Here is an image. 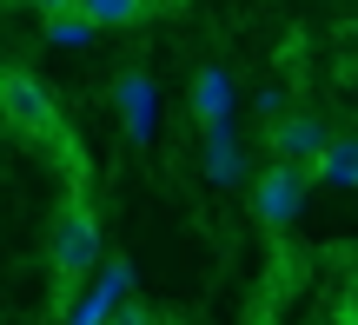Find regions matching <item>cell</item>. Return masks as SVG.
<instances>
[{
  "mask_svg": "<svg viewBox=\"0 0 358 325\" xmlns=\"http://www.w3.org/2000/svg\"><path fill=\"white\" fill-rule=\"evenodd\" d=\"M40 27H47L53 47H93V34H100L80 0H53V7H40Z\"/></svg>",
  "mask_w": 358,
  "mask_h": 325,
  "instance_id": "cell-8",
  "label": "cell"
},
{
  "mask_svg": "<svg viewBox=\"0 0 358 325\" xmlns=\"http://www.w3.org/2000/svg\"><path fill=\"white\" fill-rule=\"evenodd\" d=\"M120 305H133V299H113L106 286H87V292L73 299V312H66V325H113Z\"/></svg>",
  "mask_w": 358,
  "mask_h": 325,
  "instance_id": "cell-10",
  "label": "cell"
},
{
  "mask_svg": "<svg viewBox=\"0 0 358 325\" xmlns=\"http://www.w3.org/2000/svg\"><path fill=\"white\" fill-rule=\"evenodd\" d=\"M252 106H259V113L272 120V127H279V120L292 113V100H285V87H259V93H252Z\"/></svg>",
  "mask_w": 358,
  "mask_h": 325,
  "instance_id": "cell-13",
  "label": "cell"
},
{
  "mask_svg": "<svg viewBox=\"0 0 358 325\" xmlns=\"http://www.w3.org/2000/svg\"><path fill=\"white\" fill-rule=\"evenodd\" d=\"M133 279H140V273H133V259H106L93 286H106V292H113V299H133Z\"/></svg>",
  "mask_w": 358,
  "mask_h": 325,
  "instance_id": "cell-12",
  "label": "cell"
},
{
  "mask_svg": "<svg viewBox=\"0 0 358 325\" xmlns=\"http://www.w3.org/2000/svg\"><path fill=\"white\" fill-rule=\"evenodd\" d=\"M232 106H239V80H232L226 66H199L192 87H186V113L199 120V133H206V127H226Z\"/></svg>",
  "mask_w": 358,
  "mask_h": 325,
  "instance_id": "cell-5",
  "label": "cell"
},
{
  "mask_svg": "<svg viewBox=\"0 0 358 325\" xmlns=\"http://www.w3.org/2000/svg\"><path fill=\"white\" fill-rule=\"evenodd\" d=\"M0 113L20 133H60V106L34 73H0Z\"/></svg>",
  "mask_w": 358,
  "mask_h": 325,
  "instance_id": "cell-2",
  "label": "cell"
},
{
  "mask_svg": "<svg viewBox=\"0 0 358 325\" xmlns=\"http://www.w3.org/2000/svg\"><path fill=\"white\" fill-rule=\"evenodd\" d=\"M206 180L213 186H239L245 180V153H239V127H206Z\"/></svg>",
  "mask_w": 358,
  "mask_h": 325,
  "instance_id": "cell-7",
  "label": "cell"
},
{
  "mask_svg": "<svg viewBox=\"0 0 358 325\" xmlns=\"http://www.w3.org/2000/svg\"><path fill=\"white\" fill-rule=\"evenodd\" d=\"M338 325H358V292H345V299H338Z\"/></svg>",
  "mask_w": 358,
  "mask_h": 325,
  "instance_id": "cell-15",
  "label": "cell"
},
{
  "mask_svg": "<svg viewBox=\"0 0 358 325\" xmlns=\"http://www.w3.org/2000/svg\"><path fill=\"white\" fill-rule=\"evenodd\" d=\"M252 212L279 233V226H292L299 212H306V173L299 166H266L252 180Z\"/></svg>",
  "mask_w": 358,
  "mask_h": 325,
  "instance_id": "cell-3",
  "label": "cell"
},
{
  "mask_svg": "<svg viewBox=\"0 0 358 325\" xmlns=\"http://www.w3.org/2000/svg\"><path fill=\"white\" fill-rule=\"evenodd\" d=\"M113 106H120V127H127L140 146L159 133V93H153V80H146V73H120L113 80Z\"/></svg>",
  "mask_w": 358,
  "mask_h": 325,
  "instance_id": "cell-6",
  "label": "cell"
},
{
  "mask_svg": "<svg viewBox=\"0 0 358 325\" xmlns=\"http://www.w3.org/2000/svg\"><path fill=\"white\" fill-rule=\"evenodd\" d=\"M332 140H338V133L325 127L319 113H285L279 127H272V153H279V166H299V173H306V166H319Z\"/></svg>",
  "mask_w": 358,
  "mask_h": 325,
  "instance_id": "cell-4",
  "label": "cell"
},
{
  "mask_svg": "<svg viewBox=\"0 0 358 325\" xmlns=\"http://www.w3.org/2000/svg\"><path fill=\"white\" fill-rule=\"evenodd\" d=\"M47 259H53V279L60 286H73V279L100 273L106 266V246H100V219H93V206H60V219H53L47 233Z\"/></svg>",
  "mask_w": 358,
  "mask_h": 325,
  "instance_id": "cell-1",
  "label": "cell"
},
{
  "mask_svg": "<svg viewBox=\"0 0 358 325\" xmlns=\"http://www.w3.org/2000/svg\"><path fill=\"white\" fill-rule=\"evenodd\" d=\"M80 7H87L93 27H140L146 13H153V7H140V0H80Z\"/></svg>",
  "mask_w": 358,
  "mask_h": 325,
  "instance_id": "cell-11",
  "label": "cell"
},
{
  "mask_svg": "<svg viewBox=\"0 0 358 325\" xmlns=\"http://www.w3.org/2000/svg\"><path fill=\"white\" fill-rule=\"evenodd\" d=\"M312 180H319V186H338V193L358 186V133H338V140L325 146V159L312 166Z\"/></svg>",
  "mask_w": 358,
  "mask_h": 325,
  "instance_id": "cell-9",
  "label": "cell"
},
{
  "mask_svg": "<svg viewBox=\"0 0 358 325\" xmlns=\"http://www.w3.org/2000/svg\"><path fill=\"white\" fill-rule=\"evenodd\" d=\"M113 325H159V312H153V305H140V299H133V305H120V312H113Z\"/></svg>",
  "mask_w": 358,
  "mask_h": 325,
  "instance_id": "cell-14",
  "label": "cell"
}]
</instances>
